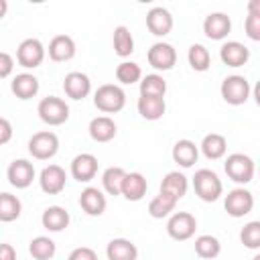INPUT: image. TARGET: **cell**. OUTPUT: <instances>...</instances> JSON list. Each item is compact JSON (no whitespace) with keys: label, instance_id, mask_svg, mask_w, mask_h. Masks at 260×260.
Instances as JSON below:
<instances>
[{"label":"cell","instance_id":"obj_2","mask_svg":"<svg viewBox=\"0 0 260 260\" xmlns=\"http://www.w3.org/2000/svg\"><path fill=\"white\" fill-rule=\"evenodd\" d=\"M93 104L104 114H116L126 106V93L116 83H104L93 93Z\"/></svg>","mask_w":260,"mask_h":260},{"label":"cell","instance_id":"obj_4","mask_svg":"<svg viewBox=\"0 0 260 260\" xmlns=\"http://www.w3.org/2000/svg\"><path fill=\"white\" fill-rule=\"evenodd\" d=\"M39 118L49 126H61L69 120V106L57 95H47L37 106Z\"/></svg>","mask_w":260,"mask_h":260},{"label":"cell","instance_id":"obj_20","mask_svg":"<svg viewBox=\"0 0 260 260\" xmlns=\"http://www.w3.org/2000/svg\"><path fill=\"white\" fill-rule=\"evenodd\" d=\"M136 108H138V114H140L144 120L156 122V120H160V118L165 116V112H167V102H165V98H156V95H140Z\"/></svg>","mask_w":260,"mask_h":260},{"label":"cell","instance_id":"obj_42","mask_svg":"<svg viewBox=\"0 0 260 260\" xmlns=\"http://www.w3.org/2000/svg\"><path fill=\"white\" fill-rule=\"evenodd\" d=\"M10 136H12V126H10V122H8L6 118H0V144H8Z\"/></svg>","mask_w":260,"mask_h":260},{"label":"cell","instance_id":"obj_36","mask_svg":"<svg viewBox=\"0 0 260 260\" xmlns=\"http://www.w3.org/2000/svg\"><path fill=\"white\" fill-rule=\"evenodd\" d=\"M167 93V81L162 79V75L158 73H150L144 75L140 81V95H156V98H165Z\"/></svg>","mask_w":260,"mask_h":260},{"label":"cell","instance_id":"obj_21","mask_svg":"<svg viewBox=\"0 0 260 260\" xmlns=\"http://www.w3.org/2000/svg\"><path fill=\"white\" fill-rule=\"evenodd\" d=\"M108 260H138V248L132 240L126 238H114L106 246Z\"/></svg>","mask_w":260,"mask_h":260},{"label":"cell","instance_id":"obj_1","mask_svg":"<svg viewBox=\"0 0 260 260\" xmlns=\"http://www.w3.org/2000/svg\"><path fill=\"white\" fill-rule=\"evenodd\" d=\"M193 189H195L197 197L201 201H205V203L217 201L219 195L223 193L221 179L211 169H199V171H195V175H193Z\"/></svg>","mask_w":260,"mask_h":260},{"label":"cell","instance_id":"obj_13","mask_svg":"<svg viewBox=\"0 0 260 260\" xmlns=\"http://www.w3.org/2000/svg\"><path fill=\"white\" fill-rule=\"evenodd\" d=\"M232 30V18L225 12H211L203 20V32L211 41H223Z\"/></svg>","mask_w":260,"mask_h":260},{"label":"cell","instance_id":"obj_19","mask_svg":"<svg viewBox=\"0 0 260 260\" xmlns=\"http://www.w3.org/2000/svg\"><path fill=\"white\" fill-rule=\"evenodd\" d=\"M171 156H173V160H175L179 167L189 169V167H193V165L197 162V158H199V146H197L193 140H189V138L177 140L175 146H173Z\"/></svg>","mask_w":260,"mask_h":260},{"label":"cell","instance_id":"obj_27","mask_svg":"<svg viewBox=\"0 0 260 260\" xmlns=\"http://www.w3.org/2000/svg\"><path fill=\"white\" fill-rule=\"evenodd\" d=\"M146 189H148V181L144 179L142 173H128L124 179L122 195L128 201H140L146 195Z\"/></svg>","mask_w":260,"mask_h":260},{"label":"cell","instance_id":"obj_39","mask_svg":"<svg viewBox=\"0 0 260 260\" xmlns=\"http://www.w3.org/2000/svg\"><path fill=\"white\" fill-rule=\"evenodd\" d=\"M244 30H246L248 39L260 43V16L258 14H248L246 20H244Z\"/></svg>","mask_w":260,"mask_h":260},{"label":"cell","instance_id":"obj_7","mask_svg":"<svg viewBox=\"0 0 260 260\" xmlns=\"http://www.w3.org/2000/svg\"><path fill=\"white\" fill-rule=\"evenodd\" d=\"M195 230H197V219L189 211H177L167 221V234L177 242H185L193 238Z\"/></svg>","mask_w":260,"mask_h":260},{"label":"cell","instance_id":"obj_25","mask_svg":"<svg viewBox=\"0 0 260 260\" xmlns=\"http://www.w3.org/2000/svg\"><path fill=\"white\" fill-rule=\"evenodd\" d=\"M10 89L18 100H30L39 93V79L32 73H18L12 79Z\"/></svg>","mask_w":260,"mask_h":260},{"label":"cell","instance_id":"obj_12","mask_svg":"<svg viewBox=\"0 0 260 260\" xmlns=\"http://www.w3.org/2000/svg\"><path fill=\"white\" fill-rule=\"evenodd\" d=\"M65 183H67V173L63 167L59 165H49L41 171L39 175V185L41 189L47 193V195H57L65 189Z\"/></svg>","mask_w":260,"mask_h":260},{"label":"cell","instance_id":"obj_14","mask_svg":"<svg viewBox=\"0 0 260 260\" xmlns=\"http://www.w3.org/2000/svg\"><path fill=\"white\" fill-rule=\"evenodd\" d=\"M98 175V158L91 152H81L71 160V177L79 183H89Z\"/></svg>","mask_w":260,"mask_h":260},{"label":"cell","instance_id":"obj_45","mask_svg":"<svg viewBox=\"0 0 260 260\" xmlns=\"http://www.w3.org/2000/svg\"><path fill=\"white\" fill-rule=\"evenodd\" d=\"M252 93H254V102H256V106L260 108V81H256V85H254Z\"/></svg>","mask_w":260,"mask_h":260},{"label":"cell","instance_id":"obj_47","mask_svg":"<svg viewBox=\"0 0 260 260\" xmlns=\"http://www.w3.org/2000/svg\"><path fill=\"white\" fill-rule=\"evenodd\" d=\"M252 260H260V254H256V256H254V258H252Z\"/></svg>","mask_w":260,"mask_h":260},{"label":"cell","instance_id":"obj_33","mask_svg":"<svg viewBox=\"0 0 260 260\" xmlns=\"http://www.w3.org/2000/svg\"><path fill=\"white\" fill-rule=\"evenodd\" d=\"M22 203L12 193H0V221H14L20 217Z\"/></svg>","mask_w":260,"mask_h":260},{"label":"cell","instance_id":"obj_30","mask_svg":"<svg viewBox=\"0 0 260 260\" xmlns=\"http://www.w3.org/2000/svg\"><path fill=\"white\" fill-rule=\"evenodd\" d=\"M126 171L122 167H108L102 175V185L110 195H122V187H124V179H126Z\"/></svg>","mask_w":260,"mask_h":260},{"label":"cell","instance_id":"obj_6","mask_svg":"<svg viewBox=\"0 0 260 260\" xmlns=\"http://www.w3.org/2000/svg\"><path fill=\"white\" fill-rule=\"evenodd\" d=\"M57 150H59V138L51 130L35 132L28 140V152L37 160H49L57 154Z\"/></svg>","mask_w":260,"mask_h":260},{"label":"cell","instance_id":"obj_37","mask_svg":"<svg viewBox=\"0 0 260 260\" xmlns=\"http://www.w3.org/2000/svg\"><path fill=\"white\" fill-rule=\"evenodd\" d=\"M116 79L124 85H132L136 81H142V69L134 61H122L116 67Z\"/></svg>","mask_w":260,"mask_h":260},{"label":"cell","instance_id":"obj_40","mask_svg":"<svg viewBox=\"0 0 260 260\" xmlns=\"http://www.w3.org/2000/svg\"><path fill=\"white\" fill-rule=\"evenodd\" d=\"M67 260H98V254L89 246H79V248L71 250V254L67 256Z\"/></svg>","mask_w":260,"mask_h":260},{"label":"cell","instance_id":"obj_15","mask_svg":"<svg viewBox=\"0 0 260 260\" xmlns=\"http://www.w3.org/2000/svg\"><path fill=\"white\" fill-rule=\"evenodd\" d=\"M63 91L67 93V98L71 100H83L89 95L91 91V81L85 73L81 71H71L65 75L63 79Z\"/></svg>","mask_w":260,"mask_h":260},{"label":"cell","instance_id":"obj_22","mask_svg":"<svg viewBox=\"0 0 260 260\" xmlns=\"http://www.w3.org/2000/svg\"><path fill=\"white\" fill-rule=\"evenodd\" d=\"M49 57L57 63L69 61L75 57V41L69 35H57L49 43Z\"/></svg>","mask_w":260,"mask_h":260},{"label":"cell","instance_id":"obj_9","mask_svg":"<svg viewBox=\"0 0 260 260\" xmlns=\"http://www.w3.org/2000/svg\"><path fill=\"white\" fill-rule=\"evenodd\" d=\"M45 59V47L39 39H24L16 49V61L24 69H35Z\"/></svg>","mask_w":260,"mask_h":260},{"label":"cell","instance_id":"obj_46","mask_svg":"<svg viewBox=\"0 0 260 260\" xmlns=\"http://www.w3.org/2000/svg\"><path fill=\"white\" fill-rule=\"evenodd\" d=\"M4 12H6V2H4V0H0V18L4 16Z\"/></svg>","mask_w":260,"mask_h":260},{"label":"cell","instance_id":"obj_10","mask_svg":"<svg viewBox=\"0 0 260 260\" xmlns=\"http://www.w3.org/2000/svg\"><path fill=\"white\" fill-rule=\"evenodd\" d=\"M146 59H148V65H150L152 69H156V71H169V69H173L175 63H177V51H175L173 45L158 41V43H154V45L148 49Z\"/></svg>","mask_w":260,"mask_h":260},{"label":"cell","instance_id":"obj_44","mask_svg":"<svg viewBox=\"0 0 260 260\" xmlns=\"http://www.w3.org/2000/svg\"><path fill=\"white\" fill-rule=\"evenodd\" d=\"M246 8H248V14H258L260 16V0H250Z\"/></svg>","mask_w":260,"mask_h":260},{"label":"cell","instance_id":"obj_23","mask_svg":"<svg viewBox=\"0 0 260 260\" xmlns=\"http://www.w3.org/2000/svg\"><path fill=\"white\" fill-rule=\"evenodd\" d=\"M69 221H71L69 211L65 207H61V205H51L41 215V223L49 232H63L69 225Z\"/></svg>","mask_w":260,"mask_h":260},{"label":"cell","instance_id":"obj_26","mask_svg":"<svg viewBox=\"0 0 260 260\" xmlns=\"http://www.w3.org/2000/svg\"><path fill=\"white\" fill-rule=\"evenodd\" d=\"M187 189H189V181H187V177H185L183 173H179V171L167 173V175L162 177V181H160V191L173 195L177 201L185 197Z\"/></svg>","mask_w":260,"mask_h":260},{"label":"cell","instance_id":"obj_8","mask_svg":"<svg viewBox=\"0 0 260 260\" xmlns=\"http://www.w3.org/2000/svg\"><path fill=\"white\" fill-rule=\"evenodd\" d=\"M223 207H225L228 215H232V217H244L254 207V195L248 189H244V187H236V189H232L225 195Z\"/></svg>","mask_w":260,"mask_h":260},{"label":"cell","instance_id":"obj_5","mask_svg":"<svg viewBox=\"0 0 260 260\" xmlns=\"http://www.w3.org/2000/svg\"><path fill=\"white\" fill-rule=\"evenodd\" d=\"M219 91H221V98H223L225 104H230V106H242V104L248 102L252 87H250V83H248V79L244 75H228L221 81Z\"/></svg>","mask_w":260,"mask_h":260},{"label":"cell","instance_id":"obj_41","mask_svg":"<svg viewBox=\"0 0 260 260\" xmlns=\"http://www.w3.org/2000/svg\"><path fill=\"white\" fill-rule=\"evenodd\" d=\"M12 67H14V59L10 53L2 51L0 53V77H8L12 73Z\"/></svg>","mask_w":260,"mask_h":260},{"label":"cell","instance_id":"obj_38","mask_svg":"<svg viewBox=\"0 0 260 260\" xmlns=\"http://www.w3.org/2000/svg\"><path fill=\"white\" fill-rule=\"evenodd\" d=\"M240 240L246 248L250 250H260V219L248 221L242 232H240Z\"/></svg>","mask_w":260,"mask_h":260},{"label":"cell","instance_id":"obj_31","mask_svg":"<svg viewBox=\"0 0 260 260\" xmlns=\"http://www.w3.org/2000/svg\"><path fill=\"white\" fill-rule=\"evenodd\" d=\"M114 53L118 57H130L134 53V37L124 24L114 28Z\"/></svg>","mask_w":260,"mask_h":260},{"label":"cell","instance_id":"obj_16","mask_svg":"<svg viewBox=\"0 0 260 260\" xmlns=\"http://www.w3.org/2000/svg\"><path fill=\"white\" fill-rule=\"evenodd\" d=\"M146 26L154 37H165L171 32L173 28V16L167 8L162 6H154L146 12Z\"/></svg>","mask_w":260,"mask_h":260},{"label":"cell","instance_id":"obj_35","mask_svg":"<svg viewBox=\"0 0 260 260\" xmlns=\"http://www.w3.org/2000/svg\"><path fill=\"white\" fill-rule=\"evenodd\" d=\"M187 61H189L191 69H195V71H207L209 65H211V55H209V51L203 45L195 43L187 51Z\"/></svg>","mask_w":260,"mask_h":260},{"label":"cell","instance_id":"obj_28","mask_svg":"<svg viewBox=\"0 0 260 260\" xmlns=\"http://www.w3.org/2000/svg\"><path fill=\"white\" fill-rule=\"evenodd\" d=\"M199 148H201V152H203L205 158L217 160V158H221V156L225 154V150H228V140H225V136H221V134H217V132H211V134H205V136H203Z\"/></svg>","mask_w":260,"mask_h":260},{"label":"cell","instance_id":"obj_18","mask_svg":"<svg viewBox=\"0 0 260 260\" xmlns=\"http://www.w3.org/2000/svg\"><path fill=\"white\" fill-rule=\"evenodd\" d=\"M79 205L87 215L98 217V215H102L106 211L108 201H106V195L98 187H85L81 191V195H79Z\"/></svg>","mask_w":260,"mask_h":260},{"label":"cell","instance_id":"obj_32","mask_svg":"<svg viewBox=\"0 0 260 260\" xmlns=\"http://www.w3.org/2000/svg\"><path fill=\"white\" fill-rule=\"evenodd\" d=\"M28 252L35 260H51L57 252V246L49 236H37V238L30 240Z\"/></svg>","mask_w":260,"mask_h":260},{"label":"cell","instance_id":"obj_17","mask_svg":"<svg viewBox=\"0 0 260 260\" xmlns=\"http://www.w3.org/2000/svg\"><path fill=\"white\" fill-rule=\"evenodd\" d=\"M219 59L223 61V65L228 67H242L248 63L250 59V51L246 45H242L240 41H228L221 45L219 49Z\"/></svg>","mask_w":260,"mask_h":260},{"label":"cell","instance_id":"obj_34","mask_svg":"<svg viewBox=\"0 0 260 260\" xmlns=\"http://www.w3.org/2000/svg\"><path fill=\"white\" fill-rule=\"evenodd\" d=\"M221 252V244L215 236H209V234H203L195 240V254L199 258H205V260H211L215 256H219Z\"/></svg>","mask_w":260,"mask_h":260},{"label":"cell","instance_id":"obj_24","mask_svg":"<svg viewBox=\"0 0 260 260\" xmlns=\"http://www.w3.org/2000/svg\"><path fill=\"white\" fill-rule=\"evenodd\" d=\"M89 136L91 140L95 142H110L114 136H116V122L110 118V116H95L91 122H89Z\"/></svg>","mask_w":260,"mask_h":260},{"label":"cell","instance_id":"obj_43","mask_svg":"<svg viewBox=\"0 0 260 260\" xmlns=\"http://www.w3.org/2000/svg\"><path fill=\"white\" fill-rule=\"evenodd\" d=\"M0 260H16V250L10 244H0Z\"/></svg>","mask_w":260,"mask_h":260},{"label":"cell","instance_id":"obj_11","mask_svg":"<svg viewBox=\"0 0 260 260\" xmlns=\"http://www.w3.org/2000/svg\"><path fill=\"white\" fill-rule=\"evenodd\" d=\"M6 177H8V183L16 189H26L32 181H35V167L30 160L26 158H16L8 165V171H6Z\"/></svg>","mask_w":260,"mask_h":260},{"label":"cell","instance_id":"obj_29","mask_svg":"<svg viewBox=\"0 0 260 260\" xmlns=\"http://www.w3.org/2000/svg\"><path fill=\"white\" fill-rule=\"evenodd\" d=\"M177 203H179V201H177L173 195L158 191V195H154V197L150 199V203H148V213H150V217H154V219H162V217L171 215V211H175Z\"/></svg>","mask_w":260,"mask_h":260},{"label":"cell","instance_id":"obj_3","mask_svg":"<svg viewBox=\"0 0 260 260\" xmlns=\"http://www.w3.org/2000/svg\"><path fill=\"white\" fill-rule=\"evenodd\" d=\"M223 169H225V175H228L234 183H238V185L250 183V181L254 179V173H256L254 160H252L248 154H244V152H234V154H230V156L225 158V162H223Z\"/></svg>","mask_w":260,"mask_h":260}]
</instances>
